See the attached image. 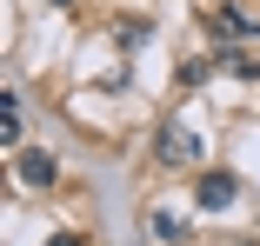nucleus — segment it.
Returning <instances> with one entry per match:
<instances>
[{
	"label": "nucleus",
	"mask_w": 260,
	"mask_h": 246,
	"mask_svg": "<svg viewBox=\"0 0 260 246\" xmlns=\"http://www.w3.org/2000/svg\"><path fill=\"white\" fill-rule=\"evenodd\" d=\"M214 67H227V73H240V80H260V60H253V54H240V47L214 54Z\"/></svg>",
	"instance_id": "obj_4"
},
{
	"label": "nucleus",
	"mask_w": 260,
	"mask_h": 246,
	"mask_svg": "<svg viewBox=\"0 0 260 246\" xmlns=\"http://www.w3.org/2000/svg\"><path fill=\"white\" fill-rule=\"evenodd\" d=\"M147 233H160V239H180L187 226H180V213H153V220H147Z\"/></svg>",
	"instance_id": "obj_6"
},
{
	"label": "nucleus",
	"mask_w": 260,
	"mask_h": 246,
	"mask_svg": "<svg viewBox=\"0 0 260 246\" xmlns=\"http://www.w3.org/2000/svg\"><path fill=\"white\" fill-rule=\"evenodd\" d=\"M14 173H20L27 186H54V180H60V160L47 153V146H34V153H20V167H14Z\"/></svg>",
	"instance_id": "obj_3"
},
{
	"label": "nucleus",
	"mask_w": 260,
	"mask_h": 246,
	"mask_svg": "<svg viewBox=\"0 0 260 246\" xmlns=\"http://www.w3.org/2000/svg\"><path fill=\"white\" fill-rule=\"evenodd\" d=\"M200 153H207V146H200V133H193V127L160 120V133H153V160H160V167H193Z\"/></svg>",
	"instance_id": "obj_1"
},
{
	"label": "nucleus",
	"mask_w": 260,
	"mask_h": 246,
	"mask_svg": "<svg viewBox=\"0 0 260 246\" xmlns=\"http://www.w3.org/2000/svg\"><path fill=\"white\" fill-rule=\"evenodd\" d=\"M54 7H67V0H54Z\"/></svg>",
	"instance_id": "obj_8"
},
{
	"label": "nucleus",
	"mask_w": 260,
	"mask_h": 246,
	"mask_svg": "<svg viewBox=\"0 0 260 246\" xmlns=\"http://www.w3.org/2000/svg\"><path fill=\"white\" fill-rule=\"evenodd\" d=\"M0 140H20V93H0Z\"/></svg>",
	"instance_id": "obj_5"
},
{
	"label": "nucleus",
	"mask_w": 260,
	"mask_h": 246,
	"mask_svg": "<svg viewBox=\"0 0 260 246\" xmlns=\"http://www.w3.org/2000/svg\"><path fill=\"white\" fill-rule=\"evenodd\" d=\"M47 246H80V233H47Z\"/></svg>",
	"instance_id": "obj_7"
},
{
	"label": "nucleus",
	"mask_w": 260,
	"mask_h": 246,
	"mask_svg": "<svg viewBox=\"0 0 260 246\" xmlns=\"http://www.w3.org/2000/svg\"><path fill=\"white\" fill-rule=\"evenodd\" d=\"M234 193H240V180H234L227 167H207V173L193 180V200H200L207 213H227V207H234Z\"/></svg>",
	"instance_id": "obj_2"
}]
</instances>
